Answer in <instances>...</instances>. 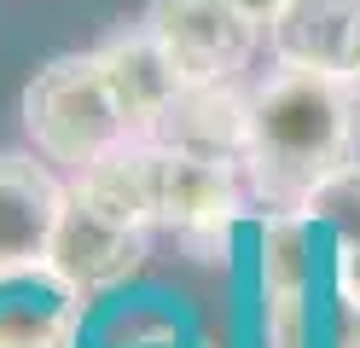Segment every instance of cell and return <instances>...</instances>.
I'll list each match as a JSON object with an SVG mask.
<instances>
[{
    "label": "cell",
    "mask_w": 360,
    "mask_h": 348,
    "mask_svg": "<svg viewBox=\"0 0 360 348\" xmlns=\"http://www.w3.org/2000/svg\"><path fill=\"white\" fill-rule=\"evenodd\" d=\"M349 162H360V110L354 87L337 70L285 64L267 87L250 93L244 186L267 209H302L314 186Z\"/></svg>",
    "instance_id": "6da1fadb"
},
{
    "label": "cell",
    "mask_w": 360,
    "mask_h": 348,
    "mask_svg": "<svg viewBox=\"0 0 360 348\" xmlns=\"http://www.w3.org/2000/svg\"><path fill=\"white\" fill-rule=\"evenodd\" d=\"M24 128H30L41 157H53L76 174L128 139L122 110L110 99L105 70L94 53H64V58L35 70L24 87Z\"/></svg>",
    "instance_id": "7a4b0ae2"
},
{
    "label": "cell",
    "mask_w": 360,
    "mask_h": 348,
    "mask_svg": "<svg viewBox=\"0 0 360 348\" xmlns=\"http://www.w3.org/2000/svg\"><path fill=\"white\" fill-rule=\"evenodd\" d=\"M238 162L198 157V151H169L157 146V226H169L198 262H221L227 226L238 221Z\"/></svg>",
    "instance_id": "3957f363"
},
{
    "label": "cell",
    "mask_w": 360,
    "mask_h": 348,
    "mask_svg": "<svg viewBox=\"0 0 360 348\" xmlns=\"http://www.w3.org/2000/svg\"><path fill=\"white\" fill-rule=\"evenodd\" d=\"M146 30L180 70V82H233L256 53L262 23L238 0H151Z\"/></svg>",
    "instance_id": "277c9868"
},
{
    "label": "cell",
    "mask_w": 360,
    "mask_h": 348,
    "mask_svg": "<svg viewBox=\"0 0 360 348\" xmlns=\"http://www.w3.org/2000/svg\"><path fill=\"white\" fill-rule=\"evenodd\" d=\"M140 262H146V226H122V221L99 215L70 186L58 232H53V250H47V273L64 290L94 296V290L122 285L128 273H140Z\"/></svg>",
    "instance_id": "5b68a950"
},
{
    "label": "cell",
    "mask_w": 360,
    "mask_h": 348,
    "mask_svg": "<svg viewBox=\"0 0 360 348\" xmlns=\"http://www.w3.org/2000/svg\"><path fill=\"white\" fill-rule=\"evenodd\" d=\"M64 198L70 192L53 180L47 162L24 151H0V278H24L47 267Z\"/></svg>",
    "instance_id": "8992f818"
},
{
    "label": "cell",
    "mask_w": 360,
    "mask_h": 348,
    "mask_svg": "<svg viewBox=\"0 0 360 348\" xmlns=\"http://www.w3.org/2000/svg\"><path fill=\"white\" fill-rule=\"evenodd\" d=\"M157 146L169 151H198V157H221L244 169L250 151V93H238L233 82H186L169 99V110L151 128Z\"/></svg>",
    "instance_id": "52a82bcc"
},
{
    "label": "cell",
    "mask_w": 360,
    "mask_h": 348,
    "mask_svg": "<svg viewBox=\"0 0 360 348\" xmlns=\"http://www.w3.org/2000/svg\"><path fill=\"white\" fill-rule=\"evenodd\" d=\"M94 58L105 70L110 99H117V110H122L128 139H151L157 116H163L169 99L186 87V82H180V70L169 64V53L157 46V35L151 30H122V35H110Z\"/></svg>",
    "instance_id": "ba28073f"
},
{
    "label": "cell",
    "mask_w": 360,
    "mask_h": 348,
    "mask_svg": "<svg viewBox=\"0 0 360 348\" xmlns=\"http://www.w3.org/2000/svg\"><path fill=\"white\" fill-rule=\"evenodd\" d=\"M76 192L122 226H157V139H122L76 174Z\"/></svg>",
    "instance_id": "9c48e42d"
},
{
    "label": "cell",
    "mask_w": 360,
    "mask_h": 348,
    "mask_svg": "<svg viewBox=\"0 0 360 348\" xmlns=\"http://www.w3.org/2000/svg\"><path fill=\"white\" fill-rule=\"evenodd\" d=\"M354 18H360V0H290V6L267 23L274 58L279 64H302V70H337V76H343Z\"/></svg>",
    "instance_id": "30bf717a"
},
{
    "label": "cell",
    "mask_w": 360,
    "mask_h": 348,
    "mask_svg": "<svg viewBox=\"0 0 360 348\" xmlns=\"http://www.w3.org/2000/svg\"><path fill=\"white\" fill-rule=\"evenodd\" d=\"M302 209H274L262 221V290L267 296H308L314 273V238H308Z\"/></svg>",
    "instance_id": "8fae6325"
},
{
    "label": "cell",
    "mask_w": 360,
    "mask_h": 348,
    "mask_svg": "<svg viewBox=\"0 0 360 348\" xmlns=\"http://www.w3.org/2000/svg\"><path fill=\"white\" fill-rule=\"evenodd\" d=\"M76 296V290H64ZM6 302L0 308V348H76V302Z\"/></svg>",
    "instance_id": "7c38bea8"
},
{
    "label": "cell",
    "mask_w": 360,
    "mask_h": 348,
    "mask_svg": "<svg viewBox=\"0 0 360 348\" xmlns=\"http://www.w3.org/2000/svg\"><path fill=\"white\" fill-rule=\"evenodd\" d=\"M302 215L314 226H331L343 244L360 238V162H349V169H337L331 180L314 186V198L302 203Z\"/></svg>",
    "instance_id": "4fadbf2b"
},
{
    "label": "cell",
    "mask_w": 360,
    "mask_h": 348,
    "mask_svg": "<svg viewBox=\"0 0 360 348\" xmlns=\"http://www.w3.org/2000/svg\"><path fill=\"white\" fill-rule=\"evenodd\" d=\"M267 348H308V314H302V296H267Z\"/></svg>",
    "instance_id": "5bb4252c"
},
{
    "label": "cell",
    "mask_w": 360,
    "mask_h": 348,
    "mask_svg": "<svg viewBox=\"0 0 360 348\" xmlns=\"http://www.w3.org/2000/svg\"><path fill=\"white\" fill-rule=\"evenodd\" d=\"M337 296H343L349 308H360V238L337 250Z\"/></svg>",
    "instance_id": "9a60e30c"
},
{
    "label": "cell",
    "mask_w": 360,
    "mask_h": 348,
    "mask_svg": "<svg viewBox=\"0 0 360 348\" xmlns=\"http://www.w3.org/2000/svg\"><path fill=\"white\" fill-rule=\"evenodd\" d=\"M343 82L360 93V18H354V30H349V53H343Z\"/></svg>",
    "instance_id": "2e32d148"
},
{
    "label": "cell",
    "mask_w": 360,
    "mask_h": 348,
    "mask_svg": "<svg viewBox=\"0 0 360 348\" xmlns=\"http://www.w3.org/2000/svg\"><path fill=\"white\" fill-rule=\"evenodd\" d=\"M238 6H244V12H250L256 23H274V18H279V12L290 6V0H238Z\"/></svg>",
    "instance_id": "e0dca14e"
}]
</instances>
